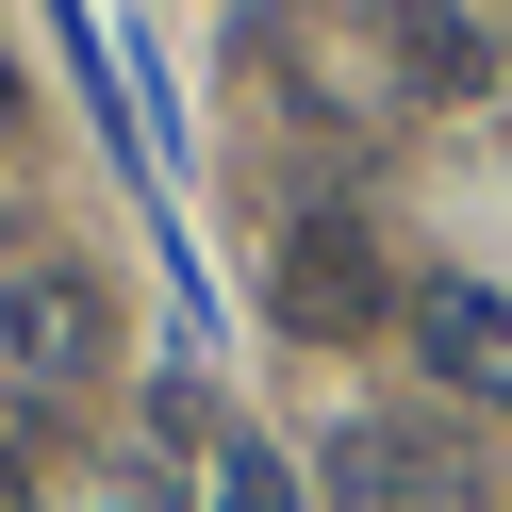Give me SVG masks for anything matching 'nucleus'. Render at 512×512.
Masks as SVG:
<instances>
[{
  "mask_svg": "<svg viewBox=\"0 0 512 512\" xmlns=\"http://www.w3.org/2000/svg\"><path fill=\"white\" fill-rule=\"evenodd\" d=\"M100 281H83V265H0V364H17V380H83V364H100Z\"/></svg>",
  "mask_w": 512,
  "mask_h": 512,
  "instance_id": "f03ea898",
  "label": "nucleus"
},
{
  "mask_svg": "<svg viewBox=\"0 0 512 512\" xmlns=\"http://www.w3.org/2000/svg\"><path fill=\"white\" fill-rule=\"evenodd\" d=\"M314 479H331L347 512H463V463H446L430 430H397V413H347Z\"/></svg>",
  "mask_w": 512,
  "mask_h": 512,
  "instance_id": "20e7f679",
  "label": "nucleus"
},
{
  "mask_svg": "<svg viewBox=\"0 0 512 512\" xmlns=\"http://www.w3.org/2000/svg\"><path fill=\"white\" fill-rule=\"evenodd\" d=\"M413 364H430L446 397L512 413V298L496 281H413Z\"/></svg>",
  "mask_w": 512,
  "mask_h": 512,
  "instance_id": "7ed1b4c3",
  "label": "nucleus"
},
{
  "mask_svg": "<svg viewBox=\"0 0 512 512\" xmlns=\"http://www.w3.org/2000/svg\"><path fill=\"white\" fill-rule=\"evenodd\" d=\"M397 50H413V83H479V34H463V17H397Z\"/></svg>",
  "mask_w": 512,
  "mask_h": 512,
  "instance_id": "39448f33",
  "label": "nucleus"
},
{
  "mask_svg": "<svg viewBox=\"0 0 512 512\" xmlns=\"http://www.w3.org/2000/svg\"><path fill=\"white\" fill-rule=\"evenodd\" d=\"M215 512H298V479H281L265 446H232V479H215Z\"/></svg>",
  "mask_w": 512,
  "mask_h": 512,
  "instance_id": "423d86ee",
  "label": "nucleus"
},
{
  "mask_svg": "<svg viewBox=\"0 0 512 512\" xmlns=\"http://www.w3.org/2000/svg\"><path fill=\"white\" fill-rule=\"evenodd\" d=\"M281 331L298 347H347V331H380V248H364V215H298L281 232Z\"/></svg>",
  "mask_w": 512,
  "mask_h": 512,
  "instance_id": "f257e3e1",
  "label": "nucleus"
}]
</instances>
